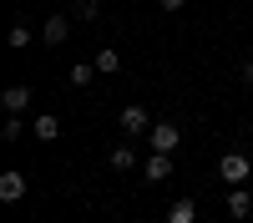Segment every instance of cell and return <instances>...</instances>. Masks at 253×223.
Listing matches in <instances>:
<instances>
[{
  "instance_id": "12",
  "label": "cell",
  "mask_w": 253,
  "mask_h": 223,
  "mask_svg": "<svg viewBox=\"0 0 253 223\" xmlns=\"http://www.w3.org/2000/svg\"><path fill=\"white\" fill-rule=\"evenodd\" d=\"M96 71H107V76L122 71V56H117V51H96Z\"/></svg>"
},
{
  "instance_id": "4",
  "label": "cell",
  "mask_w": 253,
  "mask_h": 223,
  "mask_svg": "<svg viewBox=\"0 0 253 223\" xmlns=\"http://www.w3.org/2000/svg\"><path fill=\"white\" fill-rule=\"evenodd\" d=\"M172 178V152H152L147 157V182H167Z\"/></svg>"
},
{
  "instance_id": "9",
  "label": "cell",
  "mask_w": 253,
  "mask_h": 223,
  "mask_svg": "<svg viewBox=\"0 0 253 223\" xmlns=\"http://www.w3.org/2000/svg\"><path fill=\"white\" fill-rule=\"evenodd\" d=\"M0 101H5V112H26L31 107V87H5Z\"/></svg>"
},
{
  "instance_id": "2",
  "label": "cell",
  "mask_w": 253,
  "mask_h": 223,
  "mask_svg": "<svg viewBox=\"0 0 253 223\" xmlns=\"http://www.w3.org/2000/svg\"><path fill=\"white\" fill-rule=\"evenodd\" d=\"M147 137H152V152H172L177 142H182V132L172 127V122H152V132H147Z\"/></svg>"
},
{
  "instance_id": "11",
  "label": "cell",
  "mask_w": 253,
  "mask_h": 223,
  "mask_svg": "<svg viewBox=\"0 0 253 223\" xmlns=\"http://www.w3.org/2000/svg\"><path fill=\"white\" fill-rule=\"evenodd\" d=\"M91 76H96V61H76L71 66V87H91Z\"/></svg>"
},
{
  "instance_id": "14",
  "label": "cell",
  "mask_w": 253,
  "mask_h": 223,
  "mask_svg": "<svg viewBox=\"0 0 253 223\" xmlns=\"http://www.w3.org/2000/svg\"><path fill=\"white\" fill-rule=\"evenodd\" d=\"M71 10H76V20H96L101 15V0H76Z\"/></svg>"
},
{
  "instance_id": "18",
  "label": "cell",
  "mask_w": 253,
  "mask_h": 223,
  "mask_svg": "<svg viewBox=\"0 0 253 223\" xmlns=\"http://www.w3.org/2000/svg\"><path fill=\"white\" fill-rule=\"evenodd\" d=\"M243 81H248V87H253V56L243 61Z\"/></svg>"
},
{
  "instance_id": "1",
  "label": "cell",
  "mask_w": 253,
  "mask_h": 223,
  "mask_svg": "<svg viewBox=\"0 0 253 223\" xmlns=\"http://www.w3.org/2000/svg\"><path fill=\"white\" fill-rule=\"evenodd\" d=\"M218 178L228 182V188L248 182V178H253V162H248V152H223V157H218Z\"/></svg>"
},
{
  "instance_id": "17",
  "label": "cell",
  "mask_w": 253,
  "mask_h": 223,
  "mask_svg": "<svg viewBox=\"0 0 253 223\" xmlns=\"http://www.w3.org/2000/svg\"><path fill=\"white\" fill-rule=\"evenodd\" d=\"M157 5H162V10H182L187 0H157Z\"/></svg>"
},
{
  "instance_id": "10",
  "label": "cell",
  "mask_w": 253,
  "mask_h": 223,
  "mask_svg": "<svg viewBox=\"0 0 253 223\" xmlns=\"http://www.w3.org/2000/svg\"><path fill=\"white\" fill-rule=\"evenodd\" d=\"M31 132H36L41 142H56V137H61V122H56V117L46 112V117H36V127H31Z\"/></svg>"
},
{
  "instance_id": "5",
  "label": "cell",
  "mask_w": 253,
  "mask_h": 223,
  "mask_svg": "<svg viewBox=\"0 0 253 223\" xmlns=\"http://www.w3.org/2000/svg\"><path fill=\"white\" fill-rule=\"evenodd\" d=\"M0 198H5V203L26 198V173H5V178H0Z\"/></svg>"
},
{
  "instance_id": "13",
  "label": "cell",
  "mask_w": 253,
  "mask_h": 223,
  "mask_svg": "<svg viewBox=\"0 0 253 223\" xmlns=\"http://www.w3.org/2000/svg\"><path fill=\"white\" fill-rule=\"evenodd\" d=\"M112 168H117V173H126V168H137V157H132V147H112Z\"/></svg>"
},
{
  "instance_id": "6",
  "label": "cell",
  "mask_w": 253,
  "mask_h": 223,
  "mask_svg": "<svg viewBox=\"0 0 253 223\" xmlns=\"http://www.w3.org/2000/svg\"><path fill=\"white\" fill-rule=\"evenodd\" d=\"M228 213H233V218H248V213H253V198H248L243 182H238V188H228Z\"/></svg>"
},
{
  "instance_id": "16",
  "label": "cell",
  "mask_w": 253,
  "mask_h": 223,
  "mask_svg": "<svg viewBox=\"0 0 253 223\" xmlns=\"http://www.w3.org/2000/svg\"><path fill=\"white\" fill-rule=\"evenodd\" d=\"M10 46H15V51L31 46V31H26V26H10Z\"/></svg>"
},
{
  "instance_id": "15",
  "label": "cell",
  "mask_w": 253,
  "mask_h": 223,
  "mask_svg": "<svg viewBox=\"0 0 253 223\" xmlns=\"http://www.w3.org/2000/svg\"><path fill=\"white\" fill-rule=\"evenodd\" d=\"M20 132H26V122H20V112H10V117H5V127H0V137H5V142H15Z\"/></svg>"
},
{
  "instance_id": "7",
  "label": "cell",
  "mask_w": 253,
  "mask_h": 223,
  "mask_svg": "<svg viewBox=\"0 0 253 223\" xmlns=\"http://www.w3.org/2000/svg\"><path fill=\"white\" fill-rule=\"evenodd\" d=\"M41 36H46V46H61V41L71 36V20H66V15H51V20H46V31H41Z\"/></svg>"
},
{
  "instance_id": "3",
  "label": "cell",
  "mask_w": 253,
  "mask_h": 223,
  "mask_svg": "<svg viewBox=\"0 0 253 223\" xmlns=\"http://www.w3.org/2000/svg\"><path fill=\"white\" fill-rule=\"evenodd\" d=\"M122 132H126V137H142V132H152V117H147L142 107H126V112H122Z\"/></svg>"
},
{
  "instance_id": "8",
  "label": "cell",
  "mask_w": 253,
  "mask_h": 223,
  "mask_svg": "<svg viewBox=\"0 0 253 223\" xmlns=\"http://www.w3.org/2000/svg\"><path fill=\"white\" fill-rule=\"evenodd\" d=\"M193 218H198V203L193 198H177L172 208H167V223H193Z\"/></svg>"
}]
</instances>
